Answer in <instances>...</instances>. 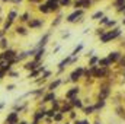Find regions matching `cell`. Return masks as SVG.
I'll list each match as a JSON object with an SVG mask.
<instances>
[{
	"label": "cell",
	"instance_id": "6da1fadb",
	"mask_svg": "<svg viewBox=\"0 0 125 124\" xmlns=\"http://www.w3.org/2000/svg\"><path fill=\"white\" fill-rule=\"evenodd\" d=\"M118 35H119V29H114V32H108V34L102 35V37H100V41H102V42H108L109 39H114V38H116Z\"/></svg>",
	"mask_w": 125,
	"mask_h": 124
},
{
	"label": "cell",
	"instance_id": "7a4b0ae2",
	"mask_svg": "<svg viewBox=\"0 0 125 124\" xmlns=\"http://www.w3.org/2000/svg\"><path fill=\"white\" fill-rule=\"evenodd\" d=\"M47 6L50 12H57L60 9V0H47Z\"/></svg>",
	"mask_w": 125,
	"mask_h": 124
},
{
	"label": "cell",
	"instance_id": "3957f363",
	"mask_svg": "<svg viewBox=\"0 0 125 124\" xmlns=\"http://www.w3.org/2000/svg\"><path fill=\"white\" fill-rule=\"evenodd\" d=\"M44 25V22H42V19H29V22H28V26L31 28V29H36V28H41Z\"/></svg>",
	"mask_w": 125,
	"mask_h": 124
},
{
	"label": "cell",
	"instance_id": "277c9868",
	"mask_svg": "<svg viewBox=\"0 0 125 124\" xmlns=\"http://www.w3.org/2000/svg\"><path fill=\"white\" fill-rule=\"evenodd\" d=\"M44 70H45V67H44V66H42V67H41V66H38L36 69L31 70V73H29V76H28V77H29V79H35V77H38L39 74H42V72H44Z\"/></svg>",
	"mask_w": 125,
	"mask_h": 124
},
{
	"label": "cell",
	"instance_id": "5b68a950",
	"mask_svg": "<svg viewBox=\"0 0 125 124\" xmlns=\"http://www.w3.org/2000/svg\"><path fill=\"white\" fill-rule=\"evenodd\" d=\"M84 73V70H83V67H79V69H76L73 73H71V76H70V79L73 80V82H76L77 79H80L82 77V74Z\"/></svg>",
	"mask_w": 125,
	"mask_h": 124
},
{
	"label": "cell",
	"instance_id": "8992f818",
	"mask_svg": "<svg viewBox=\"0 0 125 124\" xmlns=\"http://www.w3.org/2000/svg\"><path fill=\"white\" fill-rule=\"evenodd\" d=\"M82 15H83V10H74L71 15L67 16V22H74V21H77V18H80Z\"/></svg>",
	"mask_w": 125,
	"mask_h": 124
},
{
	"label": "cell",
	"instance_id": "52a82bcc",
	"mask_svg": "<svg viewBox=\"0 0 125 124\" xmlns=\"http://www.w3.org/2000/svg\"><path fill=\"white\" fill-rule=\"evenodd\" d=\"M18 18H19V13H18V10H16V9H12V10H9V12H7V21L15 22Z\"/></svg>",
	"mask_w": 125,
	"mask_h": 124
},
{
	"label": "cell",
	"instance_id": "ba28073f",
	"mask_svg": "<svg viewBox=\"0 0 125 124\" xmlns=\"http://www.w3.org/2000/svg\"><path fill=\"white\" fill-rule=\"evenodd\" d=\"M44 54H45V47H42V48H38V50H36V53H35V56H33L32 59H33L35 62L39 63V62H41V59L44 57Z\"/></svg>",
	"mask_w": 125,
	"mask_h": 124
},
{
	"label": "cell",
	"instance_id": "9c48e42d",
	"mask_svg": "<svg viewBox=\"0 0 125 124\" xmlns=\"http://www.w3.org/2000/svg\"><path fill=\"white\" fill-rule=\"evenodd\" d=\"M38 66H39V63L35 62L33 59H32V60H29V62H26L25 64H23V67H25L26 70H29V72H31V70H33V69H36Z\"/></svg>",
	"mask_w": 125,
	"mask_h": 124
},
{
	"label": "cell",
	"instance_id": "30bf717a",
	"mask_svg": "<svg viewBox=\"0 0 125 124\" xmlns=\"http://www.w3.org/2000/svg\"><path fill=\"white\" fill-rule=\"evenodd\" d=\"M16 121H18V112H10L6 117V123L7 124H15Z\"/></svg>",
	"mask_w": 125,
	"mask_h": 124
},
{
	"label": "cell",
	"instance_id": "8fae6325",
	"mask_svg": "<svg viewBox=\"0 0 125 124\" xmlns=\"http://www.w3.org/2000/svg\"><path fill=\"white\" fill-rule=\"evenodd\" d=\"M48 39H50V34H45V35L39 39V42H38L36 48H42V47H45V45H47V42H48Z\"/></svg>",
	"mask_w": 125,
	"mask_h": 124
},
{
	"label": "cell",
	"instance_id": "7c38bea8",
	"mask_svg": "<svg viewBox=\"0 0 125 124\" xmlns=\"http://www.w3.org/2000/svg\"><path fill=\"white\" fill-rule=\"evenodd\" d=\"M15 32H16L18 35H26V34H28V29H26L23 25H18V26H15Z\"/></svg>",
	"mask_w": 125,
	"mask_h": 124
},
{
	"label": "cell",
	"instance_id": "4fadbf2b",
	"mask_svg": "<svg viewBox=\"0 0 125 124\" xmlns=\"http://www.w3.org/2000/svg\"><path fill=\"white\" fill-rule=\"evenodd\" d=\"M29 19H31V13H29V12H25V13H22V15L19 16V21L23 22V24H28Z\"/></svg>",
	"mask_w": 125,
	"mask_h": 124
},
{
	"label": "cell",
	"instance_id": "5bb4252c",
	"mask_svg": "<svg viewBox=\"0 0 125 124\" xmlns=\"http://www.w3.org/2000/svg\"><path fill=\"white\" fill-rule=\"evenodd\" d=\"M77 93H79V88H71V89H70L68 92L65 93V96H67L68 99H71V98H74V96H76Z\"/></svg>",
	"mask_w": 125,
	"mask_h": 124
},
{
	"label": "cell",
	"instance_id": "9a60e30c",
	"mask_svg": "<svg viewBox=\"0 0 125 124\" xmlns=\"http://www.w3.org/2000/svg\"><path fill=\"white\" fill-rule=\"evenodd\" d=\"M54 99H55V93H54V92H50V93H47V95L44 96L42 102H51V101H54Z\"/></svg>",
	"mask_w": 125,
	"mask_h": 124
},
{
	"label": "cell",
	"instance_id": "2e32d148",
	"mask_svg": "<svg viewBox=\"0 0 125 124\" xmlns=\"http://www.w3.org/2000/svg\"><path fill=\"white\" fill-rule=\"evenodd\" d=\"M0 48H1V51L6 50V48H9V41H7L6 37L4 38H0Z\"/></svg>",
	"mask_w": 125,
	"mask_h": 124
},
{
	"label": "cell",
	"instance_id": "e0dca14e",
	"mask_svg": "<svg viewBox=\"0 0 125 124\" xmlns=\"http://www.w3.org/2000/svg\"><path fill=\"white\" fill-rule=\"evenodd\" d=\"M38 10H39L41 13H50V9H48L47 3H41V4L38 6Z\"/></svg>",
	"mask_w": 125,
	"mask_h": 124
},
{
	"label": "cell",
	"instance_id": "ac0fdd59",
	"mask_svg": "<svg viewBox=\"0 0 125 124\" xmlns=\"http://www.w3.org/2000/svg\"><path fill=\"white\" fill-rule=\"evenodd\" d=\"M12 25H13V22H10V21H7V19H4V21H3V28H1V29H3V31H9V29H10V28H12Z\"/></svg>",
	"mask_w": 125,
	"mask_h": 124
},
{
	"label": "cell",
	"instance_id": "d6986e66",
	"mask_svg": "<svg viewBox=\"0 0 125 124\" xmlns=\"http://www.w3.org/2000/svg\"><path fill=\"white\" fill-rule=\"evenodd\" d=\"M60 83H61V80H60V79H57V80H54V82H52V83H51V85L48 86V89L54 91L55 88H58V86H60Z\"/></svg>",
	"mask_w": 125,
	"mask_h": 124
},
{
	"label": "cell",
	"instance_id": "ffe728a7",
	"mask_svg": "<svg viewBox=\"0 0 125 124\" xmlns=\"http://www.w3.org/2000/svg\"><path fill=\"white\" fill-rule=\"evenodd\" d=\"M71 104H73L74 107H77V108H82V101L77 99V98H71Z\"/></svg>",
	"mask_w": 125,
	"mask_h": 124
},
{
	"label": "cell",
	"instance_id": "44dd1931",
	"mask_svg": "<svg viewBox=\"0 0 125 124\" xmlns=\"http://www.w3.org/2000/svg\"><path fill=\"white\" fill-rule=\"evenodd\" d=\"M70 59H71V57H67V59H64V60H62V62L58 64V67H60V69H64V67H65V66L70 63Z\"/></svg>",
	"mask_w": 125,
	"mask_h": 124
},
{
	"label": "cell",
	"instance_id": "7402d4cb",
	"mask_svg": "<svg viewBox=\"0 0 125 124\" xmlns=\"http://www.w3.org/2000/svg\"><path fill=\"white\" fill-rule=\"evenodd\" d=\"M108 59H109V62H115V60L119 59V54H118V53H111V56H109Z\"/></svg>",
	"mask_w": 125,
	"mask_h": 124
},
{
	"label": "cell",
	"instance_id": "603a6c76",
	"mask_svg": "<svg viewBox=\"0 0 125 124\" xmlns=\"http://www.w3.org/2000/svg\"><path fill=\"white\" fill-rule=\"evenodd\" d=\"M109 59H103V60H99V64L102 66V67H106V66H109Z\"/></svg>",
	"mask_w": 125,
	"mask_h": 124
},
{
	"label": "cell",
	"instance_id": "cb8c5ba5",
	"mask_svg": "<svg viewBox=\"0 0 125 124\" xmlns=\"http://www.w3.org/2000/svg\"><path fill=\"white\" fill-rule=\"evenodd\" d=\"M108 92H109V91H108V88H105V89H103V91H102V92H100V95H99V96H100V98H102V99H103V98H105V96H106V95H108Z\"/></svg>",
	"mask_w": 125,
	"mask_h": 124
},
{
	"label": "cell",
	"instance_id": "d4e9b609",
	"mask_svg": "<svg viewBox=\"0 0 125 124\" xmlns=\"http://www.w3.org/2000/svg\"><path fill=\"white\" fill-rule=\"evenodd\" d=\"M82 48H83V45H82V44H80V45H79V47H76V50H74V51H73V54H71V56H77V53H79V51H80V50H82Z\"/></svg>",
	"mask_w": 125,
	"mask_h": 124
},
{
	"label": "cell",
	"instance_id": "484cf974",
	"mask_svg": "<svg viewBox=\"0 0 125 124\" xmlns=\"http://www.w3.org/2000/svg\"><path fill=\"white\" fill-rule=\"evenodd\" d=\"M92 18H93V19H99V18H103V13H102V12H97V13H94Z\"/></svg>",
	"mask_w": 125,
	"mask_h": 124
},
{
	"label": "cell",
	"instance_id": "4316f807",
	"mask_svg": "<svg viewBox=\"0 0 125 124\" xmlns=\"http://www.w3.org/2000/svg\"><path fill=\"white\" fill-rule=\"evenodd\" d=\"M6 74H7V72H6V70H3V69H0V80H1Z\"/></svg>",
	"mask_w": 125,
	"mask_h": 124
},
{
	"label": "cell",
	"instance_id": "83f0119b",
	"mask_svg": "<svg viewBox=\"0 0 125 124\" xmlns=\"http://www.w3.org/2000/svg\"><path fill=\"white\" fill-rule=\"evenodd\" d=\"M15 88H16V86H15L13 83H10V85H7V86H6V89H7V91H13Z\"/></svg>",
	"mask_w": 125,
	"mask_h": 124
},
{
	"label": "cell",
	"instance_id": "f1b7e54d",
	"mask_svg": "<svg viewBox=\"0 0 125 124\" xmlns=\"http://www.w3.org/2000/svg\"><path fill=\"white\" fill-rule=\"evenodd\" d=\"M93 110H94V107H89V108H86V110H84V112H86V114H90Z\"/></svg>",
	"mask_w": 125,
	"mask_h": 124
},
{
	"label": "cell",
	"instance_id": "f546056e",
	"mask_svg": "<svg viewBox=\"0 0 125 124\" xmlns=\"http://www.w3.org/2000/svg\"><path fill=\"white\" fill-rule=\"evenodd\" d=\"M4 37H6V31L0 29V38H4Z\"/></svg>",
	"mask_w": 125,
	"mask_h": 124
},
{
	"label": "cell",
	"instance_id": "4dcf8cb0",
	"mask_svg": "<svg viewBox=\"0 0 125 124\" xmlns=\"http://www.w3.org/2000/svg\"><path fill=\"white\" fill-rule=\"evenodd\" d=\"M96 62H97V59H96V57H93V59L90 60V66H93V64H94Z\"/></svg>",
	"mask_w": 125,
	"mask_h": 124
},
{
	"label": "cell",
	"instance_id": "1f68e13d",
	"mask_svg": "<svg viewBox=\"0 0 125 124\" xmlns=\"http://www.w3.org/2000/svg\"><path fill=\"white\" fill-rule=\"evenodd\" d=\"M108 22V18H102V21H100V24H106Z\"/></svg>",
	"mask_w": 125,
	"mask_h": 124
},
{
	"label": "cell",
	"instance_id": "d6a6232c",
	"mask_svg": "<svg viewBox=\"0 0 125 124\" xmlns=\"http://www.w3.org/2000/svg\"><path fill=\"white\" fill-rule=\"evenodd\" d=\"M12 3H15V4H19V3H22V0H12Z\"/></svg>",
	"mask_w": 125,
	"mask_h": 124
},
{
	"label": "cell",
	"instance_id": "836d02e7",
	"mask_svg": "<svg viewBox=\"0 0 125 124\" xmlns=\"http://www.w3.org/2000/svg\"><path fill=\"white\" fill-rule=\"evenodd\" d=\"M61 114H57V115H55V120H57V121H58V120H61Z\"/></svg>",
	"mask_w": 125,
	"mask_h": 124
},
{
	"label": "cell",
	"instance_id": "e575fe53",
	"mask_svg": "<svg viewBox=\"0 0 125 124\" xmlns=\"http://www.w3.org/2000/svg\"><path fill=\"white\" fill-rule=\"evenodd\" d=\"M28 1H29V3H39L41 0H28Z\"/></svg>",
	"mask_w": 125,
	"mask_h": 124
},
{
	"label": "cell",
	"instance_id": "d590c367",
	"mask_svg": "<svg viewBox=\"0 0 125 124\" xmlns=\"http://www.w3.org/2000/svg\"><path fill=\"white\" fill-rule=\"evenodd\" d=\"M76 124H89V123H87V121H77Z\"/></svg>",
	"mask_w": 125,
	"mask_h": 124
},
{
	"label": "cell",
	"instance_id": "8d00e7d4",
	"mask_svg": "<svg viewBox=\"0 0 125 124\" xmlns=\"http://www.w3.org/2000/svg\"><path fill=\"white\" fill-rule=\"evenodd\" d=\"M121 3H124V0H116V4H118V6H119Z\"/></svg>",
	"mask_w": 125,
	"mask_h": 124
},
{
	"label": "cell",
	"instance_id": "74e56055",
	"mask_svg": "<svg viewBox=\"0 0 125 124\" xmlns=\"http://www.w3.org/2000/svg\"><path fill=\"white\" fill-rule=\"evenodd\" d=\"M3 21H4V19H3V18H1V16H0V25H1V24H3Z\"/></svg>",
	"mask_w": 125,
	"mask_h": 124
},
{
	"label": "cell",
	"instance_id": "f35d334b",
	"mask_svg": "<svg viewBox=\"0 0 125 124\" xmlns=\"http://www.w3.org/2000/svg\"><path fill=\"white\" fill-rule=\"evenodd\" d=\"M0 1H4V3H7V1H12V0H0Z\"/></svg>",
	"mask_w": 125,
	"mask_h": 124
},
{
	"label": "cell",
	"instance_id": "ab89813d",
	"mask_svg": "<svg viewBox=\"0 0 125 124\" xmlns=\"http://www.w3.org/2000/svg\"><path fill=\"white\" fill-rule=\"evenodd\" d=\"M21 124H26V123H25V121H22V123H21Z\"/></svg>",
	"mask_w": 125,
	"mask_h": 124
},
{
	"label": "cell",
	"instance_id": "60d3db41",
	"mask_svg": "<svg viewBox=\"0 0 125 124\" xmlns=\"http://www.w3.org/2000/svg\"><path fill=\"white\" fill-rule=\"evenodd\" d=\"M0 13H1V6H0Z\"/></svg>",
	"mask_w": 125,
	"mask_h": 124
}]
</instances>
